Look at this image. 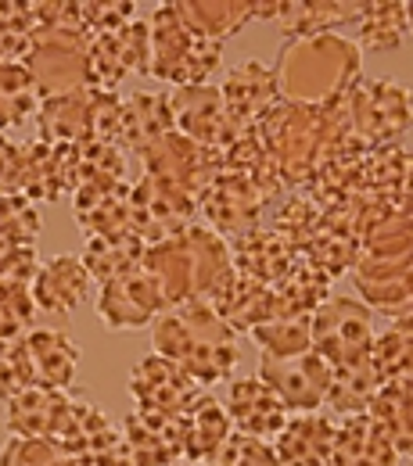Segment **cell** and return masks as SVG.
Listing matches in <instances>:
<instances>
[{
	"label": "cell",
	"mask_w": 413,
	"mask_h": 466,
	"mask_svg": "<svg viewBox=\"0 0 413 466\" xmlns=\"http://www.w3.org/2000/svg\"><path fill=\"white\" fill-rule=\"evenodd\" d=\"M194 216H198L194 194L173 183H162L155 176H140V183H133L129 190V223L144 244L177 237L187 227H194Z\"/></svg>",
	"instance_id": "9"
},
{
	"label": "cell",
	"mask_w": 413,
	"mask_h": 466,
	"mask_svg": "<svg viewBox=\"0 0 413 466\" xmlns=\"http://www.w3.org/2000/svg\"><path fill=\"white\" fill-rule=\"evenodd\" d=\"M180 431H183V463H205L231 434V416L212 395H198L191 409L180 416Z\"/></svg>",
	"instance_id": "27"
},
{
	"label": "cell",
	"mask_w": 413,
	"mask_h": 466,
	"mask_svg": "<svg viewBox=\"0 0 413 466\" xmlns=\"http://www.w3.org/2000/svg\"><path fill=\"white\" fill-rule=\"evenodd\" d=\"M335 423L324 412H298L288 416L281 434L270 441L284 466H327L331 445H335Z\"/></svg>",
	"instance_id": "23"
},
{
	"label": "cell",
	"mask_w": 413,
	"mask_h": 466,
	"mask_svg": "<svg viewBox=\"0 0 413 466\" xmlns=\"http://www.w3.org/2000/svg\"><path fill=\"white\" fill-rule=\"evenodd\" d=\"M270 291H274V316L309 319L316 312V305H324L331 298V277L324 269H316L309 258H298Z\"/></svg>",
	"instance_id": "25"
},
{
	"label": "cell",
	"mask_w": 413,
	"mask_h": 466,
	"mask_svg": "<svg viewBox=\"0 0 413 466\" xmlns=\"http://www.w3.org/2000/svg\"><path fill=\"white\" fill-rule=\"evenodd\" d=\"M18 391H26V377L18 366V341H0V412Z\"/></svg>",
	"instance_id": "48"
},
{
	"label": "cell",
	"mask_w": 413,
	"mask_h": 466,
	"mask_svg": "<svg viewBox=\"0 0 413 466\" xmlns=\"http://www.w3.org/2000/svg\"><path fill=\"white\" fill-rule=\"evenodd\" d=\"M370 362L377 366V373L388 388L413 391V316L410 319H396V327L388 334L374 338Z\"/></svg>",
	"instance_id": "34"
},
{
	"label": "cell",
	"mask_w": 413,
	"mask_h": 466,
	"mask_svg": "<svg viewBox=\"0 0 413 466\" xmlns=\"http://www.w3.org/2000/svg\"><path fill=\"white\" fill-rule=\"evenodd\" d=\"M151 68L148 76H159L177 86H201L223 61V44L198 36L183 18L177 15L173 4H162L151 22Z\"/></svg>",
	"instance_id": "4"
},
{
	"label": "cell",
	"mask_w": 413,
	"mask_h": 466,
	"mask_svg": "<svg viewBox=\"0 0 413 466\" xmlns=\"http://www.w3.org/2000/svg\"><path fill=\"white\" fill-rule=\"evenodd\" d=\"M231 258H234V269L241 277H252V280L274 288L302 255L281 233H274L270 227H259V230L231 240Z\"/></svg>",
	"instance_id": "19"
},
{
	"label": "cell",
	"mask_w": 413,
	"mask_h": 466,
	"mask_svg": "<svg viewBox=\"0 0 413 466\" xmlns=\"http://www.w3.org/2000/svg\"><path fill=\"white\" fill-rule=\"evenodd\" d=\"M4 251H7V244H0V258H4Z\"/></svg>",
	"instance_id": "50"
},
{
	"label": "cell",
	"mask_w": 413,
	"mask_h": 466,
	"mask_svg": "<svg viewBox=\"0 0 413 466\" xmlns=\"http://www.w3.org/2000/svg\"><path fill=\"white\" fill-rule=\"evenodd\" d=\"M170 112H173V129L209 151H223L241 129V122L223 105L220 86L209 83L177 86V94H170Z\"/></svg>",
	"instance_id": "11"
},
{
	"label": "cell",
	"mask_w": 413,
	"mask_h": 466,
	"mask_svg": "<svg viewBox=\"0 0 413 466\" xmlns=\"http://www.w3.org/2000/svg\"><path fill=\"white\" fill-rule=\"evenodd\" d=\"M151 68V29L148 22L133 18L116 33L90 36V58L87 76L94 90H116L129 72H148Z\"/></svg>",
	"instance_id": "12"
},
{
	"label": "cell",
	"mask_w": 413,
	"mask_h": 466,
	"mask_svg": "<svg viewBox=\"0 0 413 466\" xmlns=\"http://www.w3.org/2000/svg\"><path fill=\"white\" fill-rule=\"evenodd\" d=\"M61 456L65 452L47 438H7L0 449V466H58Z\"/></svg>",
	"instance_id": "44"
},
{
	"label": "cell",
	"mask_w": 413,
	"mask_h": 466,
	"mask_svg": "<svg viewBox=\"0 0 413 466\" xmlns=\"http://www.w3.org/2000/svg\"><path fill=\"white\" fill-rule=\"evenodd\" d=\"M342 112L367 147H388L410 133L413 94L392 79H356L342 97Z\"/></svg>",
	"instance_id": "5"
},
{
	"label": "cell",
	"mask_w": 413,
	"mask_h": 466,
	"mask_svg": "<svg viewBox=\"0 0 413 466\" xmlns=\"http://www.w3.org/2000/svg\"><path fill=\"white\" fill-rule=\"evenodd\" d=\"M65 402H68L65 391L33 384V388L18 391L7 402V409H4V427H7L11 438H47L51 441Z\"/></svg>",
	"instance_id": "24"
},
{
	"label": "cell",
	"mask_w": 413,
	"mask_h": 466,
	"mask_svg": "<svg viewBox=\"0 0 413 466\" xmlns=\"http://www.w3.org/2000/svg\"><path fill=\"white\" fill-rule=\"evenodd\" d=\"M33 301L44 312L65 316L72 309H79L90 291V273L83 266L79 255H55L47 262H40L36 277H33Z\"/></svg>",
	"instance_id": "21"
},
{
	"label": "cell",
	"mask_w": 413,
	"mask_h": 466,
	"mask_svg": "<svg viewBox=\"0 0 413 466\" xmlns=\"http://www.w3.org/2000/svg\"><path fill=\"white\" fill-rule=\"evenodd\" d=\"M40 212L26 194H0V244L7 248H36Z\"/></svg>",
	"instance_id": "39"
},
{
	"label": "cell",
	"mask_w": 413,
	"mask_h": 466,
	"mask_svg": "<svg viewBox=\"0 0 413 466\" xmlns=\"http://www.w3.org/2000/svg\"><path fill=\"white\" fill-rule=\"evenodd\" d=\"M353 280L370 312H385L392 319H410L413 316V266L410 269H388V273L353 269Z\"/></svg>",
	"instance_id": "33"
},
{
	"label": "cell",
	"mask_w": 413,
	"mask_h": 466,
	"mask_svg": "<svg viewBox=\"0 0 413 466\" xmlns=\"http://www.w3.org/2000/svg\"><path fill=\"white\" fill-rule=\"evenodd\" d=\"M407 15H410V29H413V4H407Z\"/></svg>",
	"instance_id": "49"
},
{
	"label": "cell",
	"mask_w": 413,
	"mask_h": 466,
	"mask_svg": "<svg viewBox=\"0 0 413 466\" xmlns=\"http://www.w3.org/2000/svg\"><path fill=\"white\" fill-rule=\"evenodd\" d=\"M327 466H399V452L370 412H356L335 431Z\"/></svg>",
	"instance_id": "18"
},
{
	"label": "cell",
	"mask_w": 413,
	"mask_h": 466,
	"mask_svg": "<svg viewBox=\"0 0 413 466\" xmlns=\"http://www.w3.org/2000/svg\"><path fill=\"white\" fill-rule=\"evenodd\" d=\"M94 90H72L61 97H44L36 112V140L40 144H87V118H90Z\"/></svg>",
	"instance_id": "26"
},
{
	"label": "cell",
	"mask_w": 413,
	"mask_h": 466,
	"mask_svg": "<svg viewBox=\"0 0 413 466\" xmlns=\"http://www.w3.org/2000/svg\"><path fill=\"white\" fill-rule=\"evenodd\" d=\"M36 301L29 284H15V280H0V341H18L29 334Z\"/></svg>",
	"instance_id": "42"
},
{
	"label": "cell",
	"mask_w": 413,
	"mask_h": 466,
	"mask_svg": "<svg viewBox=\"0 0 413 466\" xmlns=\"http://www.w3.org/2000/svg\"><path fill=\"white\" fill-rule=\"evenodd\" d=\"M309 341L313 351L324 355L331 366L367 359L374 349V312L356 298L331 294L309 316Z\"/></svg>",
	"instance_id": "7"
},
{
	"label": "cell",
	"mask_w": 413,
	"mask_h": 466,
	"mask_svg": "<svg viewBox=\"0 0 413 466\" xmlns=\"http://www.w3.org/2000/svg\"><path fill=\"white\" fill-rule=\"evenodd\" d=\"M129 391H133V402L140 412L183 416L191 402L201 395V384L194 377H187L177 362H170L162 355H148L144 362L133 366Z\"/></svg>",
	"instance_id": "15"
},
{
	"label": "cell",
	"mask_w": 413,
	"mask_h": 466,
	"mask_svg": "<svg viewBox=\"0 0 413 466\" xmlns=\"http://www.w3.org/2000/svg\"><path fill=\"white\" fill-rule=\"evenodd\" d=\"M173 7L198 36H209L220 44L241 33L255 18V4H248V0H183Z\"/></svg>",
	"instance_id": "32"
},
{
	"label": "cell",
	"mask_w": 413,
	"mask_h": 466,
	"mask_svg": "<svg viewBox=\"0 0 413 466\" xmlns=\"http://www.w3.org/2000/svg\"><path fill=\"white\" fill-rule=\"evenodd\" d=\"M220 94H223L227 112H231L241 126H255L259 118L277 105V97H281L277 76H274V68H266L263 61H241L237 68H231V76L223 79Z\"/></svg>",
	"instance_id": "22"
},
{
	"label": "cell",
	"mask_w": 413,
	"mask_h": 466,
	"mask_svg": "<svg viewBox=\"0 0 413 466\" xmlns=\"http://www.w3.org/2000/svg\"><path fill=\"white\" fill-rule=\"evenodd\" d=\"M356 25H359L363 47H370V51H396L407 40L410 15H407V4H363Z\"/></svg>",
	"instance_id": "37"
},
{
	"label": "cell",
	"mask_w": 413,
	"mask_h": 466,
	"mask_svg": "<svg viewBox=\"0 0 413 466\" xmlns=\"http://www.w3.org/2000/svg\"><path fill=\"white\" fill-rule=\"evenodd\" d=\"M201 466H284V463H281V456L274 452L270 441H255V438H244V434L231 431L227 441Z\"/></svg>",
	"instance_id": "43"
},
{
	"label": "cell",
	"mask_w": 413,
	"mask_h": 466,
	"mask_svg": "<svg viewBox=\"0 0 413 466\" xmlns=\"http://www.w3.org/2000/svg\"><path fill=\"white\" fill-rule=\"evenodd\" d=\"M194 201H198V212H205L209 230L220 233L227 244L259 230L263 212H266V194L248 176L227 173V169L212 176Z\"/></svg>",
	"instance_id": "8"
},
{
	"label": "cell",
	"mask_w": 413,
	"mask_h": 466,
	"mask_svg": "<svg viewBox=\"0 0 413 466\" xmlns=\"http://www.w3.org/2000/svg\"><path fill=\"white\" fill-rule=\"evenodd\" d=\"M151 349L155 355L177 362L201 388L227 380L237 366L234 330L220 319L209 301H183L166 309L151 323Z\"/></svg>",
	"instance_id": "2"
},
{
	"label": "cell",
	"mask_w": 413,
	"mask_h": 466,
	"mask_svg": "<svg viewBox=\"0 0 413 466\" xmlns=\"http://www.w3.org/2000/svg\"><path fill=\"white\" fill-rule=\"evenodd\" d=\"M331 373L335 366L313 349L302 355H259V380L288 406V412H316L324 406Z\"/></svg>",
	"instance_id": "10"
},
{
	"label": "cell",
	"mask_w": 413,
	"mask_h": 466,
	"mask_svg": "<svg viewBox=\"0 0 413 466\" xmlns=\"http://www.w3.org/2000/svg\"><path fill=\"white\" fill-rule=\"evenodd\" d=\"M252 338L263 349V355H302V351L313 349V341H309V319L274 316V319L259 323L252 330Z\"/></svg>",
	"instance_id": "41"
},
{
	"label": "cell",
	"mask_w": 413,
	"mask_h": 466,
	"mask_svg": "<svg viewBox=\"0 0 413 466\" xmlns=\"http://www.w3.org/2000/svg\"><path fill=\"white\" fill-rule=\"evenodd\" d=\"M367 412L385 427V434L392 438L396 452L413 460V391L388 388V384H385Z\"/></svg>",
	"instance_id": "38"
},
{
	"label": "cell",
	"mask_w": 413,
	"mask_h": 466,
	"mask_svg": "<svg viewBox=\"0 0 413 466\" xmlns=\"http://www.w3.org/2000/svg\"><path fill=\"white\" fill-rule=\"evenodd\" d=\"M83 240H87V248H83L79 258H83L90 280H101V284L116 280V277L129 273V269H140V262H144V248H148L133 230L90 233V237H83Z\"/></svg>",
	"instance_id": "30"
},
{
	"label": "cell",
	"mask_w": 413,
	"mask_h": 466,
	"mask_svg": "<svg viewBox=\"0 0 413 466\" xmlns=\"http://www.w3.org/2000/svg\"><path fill=\"white\" fill-rule=\"evenodd\" d=\"M209 305L220 312V319H223L234 334L237 330H248V334H252L259 323L274 319V291H270L266 284L252 280V277H241V273H234V277L227 280V288L216 294Z\"/></svg>",
	"instance_id": "28"
},
{
	"label": "cell",
	"mask_w": 413,
	"mask_h": 466,
	"mask_svg": "<svg viewBox=\"0 0 413 466\" xmlns=\"http://www.w3.org/2000/svg\"><path fill=\"white\" fill-rule=\"evenodd\" d=\"M40 90L22 61H0V133L26 126L40 112Z\"/></svg>",
	"instance_id": "35"
},
{
	"label": "cell",
	"mask_w": 413,
	"mask_h": 466,
	"mask_svg": "<svg viewBox=\"0 0 413 466\" xmlns=\"http://www.w3.org/2000/svg\"><path fill=\"white\" fill-rule=\"evenodd\" d=\"M359 11H363V4H277L274 22H281L292 40V36L335 33V25L356 22Z\"/></svg>",
	"instance_id": "36"
},
{
	"label": "cell",
	"mask_w": 413,
	"mask_h": 466,
	"mask_svg": "<svg viewBox=\"0 0 413 466\" xmlns=\"http://www.w3.org/2000/svg\"><path fill=\"white\" fill-rule=\"evenodd\" d=\"M227 416L237 434L255 441H274L288 423V406L259 377H237L227 391Z\"/></svg>",
	"instance_id": "17"
},
{
	"label": "cell",
	"mask_w": 413,
	"mask_h": 466,
	"mask_svg": "<svg viewBox=\"0 0 413 466\" xmlns=\"http://www.w3.org/2000/svg\"><path fill=\"white\" fill-rule=\"evenodd\" d=\"M26 162H29V144H15L0 133V194H22Z\"/></svg>",
	"instance_id": "47"
},
{
	"label": "cell",
	"mask_w": 413,
	"mask_h": 466,
	"mask_svg": "<svg viewBox=\"0 0 413 466\" xmlns=\"http://www.w3.org/2000/svg\"><path fill=\"white\" fill-rule=\"evenodd\" d=\"M274 76L284 101L324 108L342 101L359 79V47L338 33L292 36L277 55Z\"/></svg>",
	"instance_id": "3"
},
{
	"label": "cell",
	"mask_w": 413,
	"mask_h": 466,
	"mask_svg": "<svg viewBox=\"0 0 413 466\" xmlns=\"http://www.w3.org/2000/svg\"><path fill=\"white\" fill-rule=\"evenodd\" d=\"M381 388H385V380H381L377 366L367 355V359H356V362H346V366H335L324 406L342 412V416H356V412L370 409V402L377 399Z\"/></svg>",
	"instance_id": "31"
},
{
	"label": "cell",
	"mask_w": 413,
	"mask_h": 466,
	"mask_svg": "<svg viewBox=\"0 0 413 466\" xmlns=\"http://www.w3.org/2000/svg\"><path fill=\"white\" fill-rule=\"evenodd\" d=\"M79 7V29L87 36H101V33H116L126 22H133V7L137 4H76Z\"/></svg>",
	"instance_id": "46"
},
{
	"label": "cell",
	"mask_w": 413,
	"mask_h": 466,
	"mask_svg": "<svg viewBox=\"0 0 413 466\" xmlns=\"http://www.w3.org/2000/svg\"><path fill=\"white\" fill-rule=\"evenodd\" d=\"M140 158H144V176H155L162 183H173V187L194 194V198L205 190V183L212 176L220 173L216 151L187 140L177 129H170L166 137H159L155 144H148L140 151Z\"/></svg>",
	"instance_id": "13"
},
{
	"label": "cell",
	"mask_w": 413,
	"mask_h": 466,
	"mask_svg": "<svg viewBox=\"0 0 413 466\" xmlns=\"http://www.w3.org/2000/svg\"><path fill=\"white\" fill-rule=\"evenodd\" d=\"M87 58H90L87 33L68 29V25H36L22 65L33 76L40 97H61V94L90 86Z\"/></svg>",
	"instance_id": "6"
},
{
	"label": "cell",
	"mask_w": 413,
	"mask_h": 466,
	"mask_svg": "<svg viewBox=\"0 0 413 466\" xmlns=\"http://www.w3.org/2000/svg\"><path fill=\"white\" fill-rule=\"evenodd\" d=\"M79 155L83 179H126V155L119 144H79Z\"/></svg>",
	"instance_id": "45"
},
{
	"label": "cell",
	"mask_w": 413,
	"mask_h": 466,
	"mask_svg": "<svg viewBox=\"0 0 413 466\" xmlns=\"http://www.w3.org/2000/svg\"><path fill=\"white\" fill-rule=\"evenodd\" d=\"M36 33L33 4H0V61H22L29 51V40Z\"/></svg>",
	"instance_id": "40"
},
{
	"label": "cell",
	"mask_w": 413,
	"mask_h": 466,
	"mask_svg": "<svg viewBox=\"0 0 413 466\" xmlns=\"http://www.w3.org/2000/svg\"><path fill=\"white\" fill-rule=\"evenodd\" d=\"M122 438L140 466H177L183 463V431L180 416H155V412H129L122 423Z\"/></svg>",
	"instance_id": "20"
},
{
	"label": "cell",
	"mask_w": 413,
	"mask_h": 466,
	"mask_svg": "<svg viewBox=\"0 0 413 466\" xmlns=\"http://www.w3.org/2000/svg\"><path fill=\"white\" fill-rule=\"evenodd\" d=\"M173 129L170 94H133L122 101V126H119V147L122 151H144L159 137Z\"/></svg>",
	"instance_id": "29"
},
{
	"label": "cell",
	"mask_w": 413,
	"mask_h": 466,
	"mask_svg": "<svg viewBox=\"0 0 413 466\" xmlns=\"http://www.w3.org/2000/svg\"><path fill=\"white\" fill-rule=\"evenodd\" d=\"M140 266L159 280L170 309L183 301H212L237 273L231 244L198 223L170 240L148 244Z\"/></svg>",
	"instance_id": "1"
},
{
	"label": "cell",
	"mask_w": 413,
	"mask_h": 466,
	"mask_svg": "<svg viewBox=\"0 0 413 466\" xmlns=\"http://www.w3.org/2000/svg\"><path fill=\"white\" fill-rule=\"evenodd\" d=\"M18 366H22L26 388L40 384V388L65 391L76 377L79 349L61 330H29L26 338H18Z\"/></svg>",
	"instance_id": "16"
},
{
	"label": "cell",
	"mask_w": 413,
	"mask_h": 466,
	"mask_svg": "<svg viewBox=\"0 0 413 466\" xmlns=\"http://www.w3.org/2000/svg\"><path fill=\"white\" fill-rule=\"evenodd\" d=\"M166 298L159 280L140 266V269H129L116 280L101 284L98 294V316L105 319L108 330H140V327H151L162 312H166Z\"/></svg>",
	"instance_id": "14"
}]
</instances>
